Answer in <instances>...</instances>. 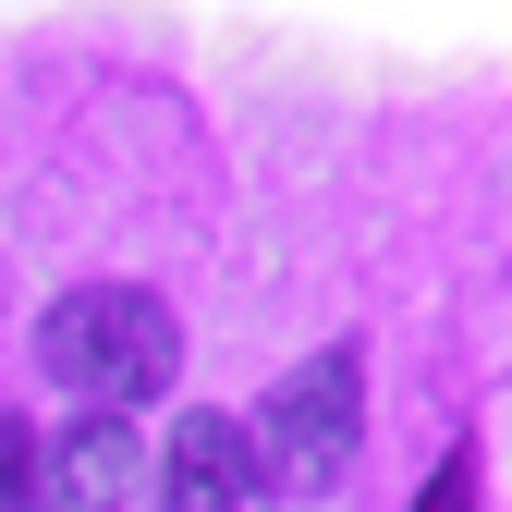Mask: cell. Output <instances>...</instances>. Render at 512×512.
I'll return each instance as SVG.
<instances>
[{
	"mask_svg": "<svg viewBox=\"0 0 512 512\" xmlns=\"http://www.w3.org/2000/svg\"><path fill=\"white\" fill-rule=\"evenodd\" d=\"M37 366H49V391H74L86 415H135L147 391H171L183 330H171L159 293H135V281H86V293H61V305L37 317Z\"/></svg>",
	"mask_w": 512,
	"mask_h": 512,
	"instance_id": "6da1fadb",
	"label": "cell"
},
{
	"mask_svg": "<svg viewBox=\"0 0 512 512\" xmlns=\"http://www.w3.org/2000/svg\"><path fill=\"white\" fill-rule=\"evenodd\" d=\"M354 439H366V366H354V342H330V354H305L281 391L256 403V427H244L256 500H330L342 464H354Z\"/></svg>",
	"mask_w": 512,
	"mask_h": 512,
	"instance_id": "7a4b0ae2",
	"label": "cell"
},
{
	"mask_svg": "<svg viewBox=\"0 0 512 512\" xmlns=\"http://www.w3.org/2000/svg\"><path fill=\"white\" fill-rule=\"evenodd\" d=\"M159 500V452L135 415H74L37 439V512H147Z\"/></svg>",
	"mask_w": 512,
	"mask_h": 512,
	"instance_id": "3957f363",
	"label": "cell"
},
{
	"mask_svg": "<svg viewBox=\"0 0 512 512\" xmlns=\"http://www.w3.org/2000/svg\"><path fill=\"white\" fill-rule=\"evenodd\" d=\"M256 464H244V415H183L159 439V512H244Z\"/></svg>",
	"mask_w": 512,
	"mask_h": 512,
	"instance_id": "277c9868",
	"label": "cell"
},
{
	"mask_svg": "<svg viewBox=\"0 0 512 512\" xmlns=\"http://www.w3.org/2000/svg\"><path fill=\"white\" fill-rule=\"evenodd\" d=\"M415 512H476V464H464V452H452V464H439V476H427V488H415Z\"/></svg>",
	"mask_w": 512,
	"mask_h": 512,
	"instance_id": "5b68a950",
	"label": "cell"
}]
</instances>
